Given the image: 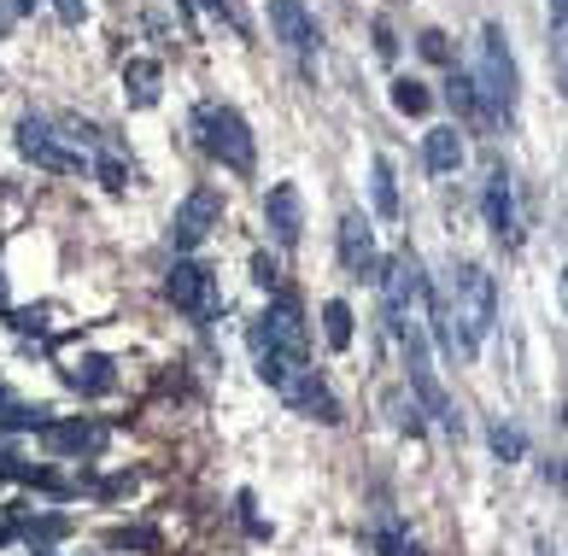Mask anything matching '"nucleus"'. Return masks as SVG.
<instances>
[{
    "label": "nucleus",
    "mask_w": 568,
    "mask_h": 556,
    "mask_svg": "<svg viewBox=\"0 0 568 556\" xmlns=\"http://www.w3.org/2000/svg\"><path fill=\"white\" fill-rule=\"evenodd\" d=\"M194 135L200 146L212 159H223L229 170H252V159H258V146H252V130H246V118L235 112V105H217V100H205L200 112H194Z\"/></svg>",
    "instance_id": "3"
},
{
    "label": "nucleus",
    "mask_w": 568,
    "mask_h": 556,
    "mask_svg": "<svg viewBox=\"0 0 568 556\" xmlns=\"http://www.w3.org/2000/svg\"><path fill=\"white\" fill-rule=\"evenodd\" d=\"M341 264L357 275V282H382V259H375V234H369V223L357 218V211H346L341 218Z\"/></svg>",
    "instance_id": "11"
},
{
    "label": "nucleus",
    "mask_w": 568,
    "mask_h": 556,
    "mask_svg": "<svg viewBox=\"0 0 568 556\" xmlns=\"http://www.w3.org/2000/svg\"><path fill=\"white\" fill-rule=\"evenodd\" d=\"M475 94H480V112H487V118H516V105H521V77H516L510 41H504V30H498V24L480 30Z\"/></svg>",
    "instance_id": "2"
},
{
    "label": "nucleus",
    "mask_w": 568,
    "mask_h": 556,
    "mask_svg": "<svg viewBox=\"0 0 568 556\" xmlns=\"http://www.w3.org/2000/svg\"><path fill=\"white\" fill-rule=\"evenodd\" d=\"M0 305H7V282H0Z\"/></svg>",
    "instance_id": "33"
},
{
    "label": "nucleus",
    "mask_w": 568,
    "mask_h": 556,
    "mask_svg": "<svg viewBox=\"0 0 568 556\" xmlns=\"http://www.w3.org/2000/svg\"><path fill=\"white\" fill-rule=\"evenodd\" d=\"M452 316V357H475L480 340L498 323V293L480 264H452V299H439Z\"/></svg>",
    "instance_id": "1"
},
{
    "label": "nucleus",
    "mask_w": 568,
    "mask_h": 556,
    "mask_svg": "<svg viewBox=\"0 0 568 556\" xmlns=\"http://www.w3.org/2000/svg\"><path fill=\"white\" fill-rule=\"evenodd\" d=\"M264 223H270V241H276L282 252L300 246V234H305V200H300V188L293 182H276L264 194Z\"/></svg>",
    "instance_id": "8"
},
{
    "label": "nucleus",
    "mask_w": 568,
    "mask_h": 556,
    "mask_svg": "<svg viewBox=\"0 0 568 556\" xmlns=\"http://www.w3.org/2000/svg\"><path fill=\"white\" fill-rule=\"evenodd\" d=\"M94 176L106 182L112 194H123V188H130V164H123V159H112V153H100V159H94Z\"/></svg>",
    "instance_id": "24"
},
{
    "label": "nucleus",
    "mask_w": 568,
    "mask_h": 556,
    "mask_svg": "<svg viewBox=\"0 0 568 556\" xmlns=\"http://www.w3.org/2000/svg\"><path fill=\"white\" fill-rule=\"evenodd\" d=\"M217 223H223V194H217V188H194V194L176 205V218H171V241H176V252H194Z\"/></svg>",
    "instance_id": "6"
},
{
    "label": "nucleus",
    "mask_w": 568,
    "mask_h": 556,
    "mask_svg": "<svg viewBox=\"0 0 568 556\" xmlns=\"http://www.w3.org/2000/svg\"><path fill=\"white\" fill-rule=\"evenodd\" d=\"M53 12L65 18V24H82V18H89V0H53Z\"/></svg>",
    "instance_id": "30"
},
{
    "label": "nucleus",
    "mask_w": 568,
    "mask_h": 556,
    "mask_svg": "<svg viewBox=\"0 0 568 556\" xmlns=\"http://www.w3.org/2000/svg\"><path fill=\"white\" fill-rule=\"evenodd\" d=\"M24 533H30V539H41V545H53L59 533H65V522H59V516H41V522H24Z\"/></svg>",
    "instance_id": "27"
},
{
    "label": "nucleus",
    "mask_w": 568,
    "mask_h": 556,
    "mask_svg": "<svg viewBox=\"0 0 568 556\" xmlns=\"http://www.w3.org/2000/svg\"><path fill=\"white\" fill-rule=\"evenodd\" d=\"M405 556H423V550H416V545H405Z\"/></svg>",
    "instance_id": "32"
},
{
    "label": "nucleus",
    "mask_w": 568,
    "mask_h": 556,
    "mask_svg": "<svg viewBox=\"0 0 568 556\" xmlns=\"http://www.w3.org/2000/svg\"><path fill=\"white\" fill-rule=\"evenodd\" d=\"M252 334L264 340V346H276V352H287V357H305L311 352V340H305V316H300V305L282 293L276 305H270L258 323H252Z\"/></svg>",
    "instance_id": "7"
},
{
    "label": "nucleus",
    "mask_w": 568,
    "mask_h": 556,
    "mask_svg": "<svg viewBox=\"0 0 568 556\" xmlns=\"http://www.w3.org/2000/svg\"><path fill=\"white\" fill-rule=\"evenodd\" d=\"M36 556H53V550H36Z\"/></svg>",
    "instance_id": "34"
},
{
    "label": "nucleus",
    "mask_w": 568,
    "mask_h": 556,
    "mask_svg": "<svg viewBox=\"0 0 568 556\" xmlns=\"http://www.w3.org/2000/svg\"><path fill=\"white\" fill-rule=\"evenodd\" d=\"M375 545H382V556H405V533H398V527L387 522L382 533H375Z\"/></svg>",
    "instance_id": "28"
},
{
    "label": "nucleus",
    "mask_w": 568,
    "mask_h": 556,
    "mask_svg": "<svg viewBox=\"0 0 568 556\" xmlns=\"http://www.w3.org/2000/svg\"><path fill=\"white\" fill-rule=\"evenodd\" d=\"M252 282H258V287H282V264L270 259V252H258V259H252Z\"/></svg>",
    "instance_id": "26"
},
{
    "label": "nucleus",
    "mask_w": 568,
    "mask_h": 556,
    "mask_svg": "<svg viewBox=\"0 0 568 556\" xmlns=\"http://www.w3.org/2000/svg\"><path fill=\"white\" fill-rule=\"evenodd\" d=\"M65 381H71L77 393H89V398L118 387V375H112V357H77L71 370H65Z\"/></svg>",
    "instance_id": "15"
},
{
    "label": "nucleus",
    "mask_w": 568,
    "mask_h": 556,
    "mask_svg": "<svg viewBox=\"0 0 568 556\" xmlns=\"http://www.w3.org/2000/svg\"><path fill=\"white\" fill-rule=\"evenodd\" d=\"M375 53H382V59L398 53V41H393V24H387V18H375Z\"/></svg>",
    "instance_id": "29"
},
{
    "label": "nucleus",
    "mask_w": 568,
    "mask_h": 556,
    "mask_svg": "<svg viewBox=\"0 0 568 556\" xmlns=\"http://www.w3.org/2000/svg\"><path fill=\"white\" fill-rule=\"evenodd\" d=\"M59 141H71V153H77V146H82V153H100V130H94V123H82V118L59 123Z\"/></svg>",
    "instance_id": "21"
},
{
    "label": "nucleus",
    "mask_w": 568,
    "mask_h": 556,
    "mask_svg": "<svg viewBox=\"0 0 568 556\" xmlns=\"http://www.w3.org/2000/svg\"><path fill=\"white\" fill-rule=\"evenodd\" d=\"M282 398L293 404V411H305V416H317V422H341V404H334V393L317 381V370H300L282 387Z\"/></svg>",
    "instance_id": "12"
},
{
    "label": "nucleus",
    "mask_w": 568,
    "mask_h": 556,
    "mask_svg": "<svg viewBox=\"0 0 568 556\" xmlns=\"http://www.w3.org/2000/svg\"><path fill=\"white\" fill-rule=\"evenodd\" d=\"M323 340L334 352L352 346V305H346V299H328V305H323Z\"/></svg>",
    "instance_id": "19"
},
{
    "label": "nucleus",
    "mask_w": 568,
    "mask_h": 556,
    "mask_svg": "<svg viewBox=\"0 0 568 556\" xmlns=\"http://www.w3.org/2000/svg\"><path fill=\"white\" fill-rule=\"evenodd\" d=\"M164 94V71H159V59H130L123 65V100L135 105V112H153Z\"/></svg>",
    "instance_id": "14"
},
{
    "label": "nucleus",
    "mask_w": 568,
    "mask_h": 556,
    "mask_svg": "<svg viewBox=\"0 0 568 556\" xmlns=\"http://www.w3.org/2000/svg\"><path fill=\"white\" fill-rule=\"evenodd\" d=\"M387 411H393V427H398V434H423V416H416V404H405V398H387Z\"/></svg>",
    "instance_id": "25"
},
{
    "label": "nucleus",
    "mask_w": 568,
    "mask_h": 556,
    "mask_svg": "<svg viewBox=\"0 0 568 556\" xmlns=\"http://www.w3.org/2000/svg\"><path fill=\"white\" fill-rule=\"evenodd\" d=\"M480 205H487V223L504 246H521V223H516V200H510V170L498 159L487 164V188H480Z\"/></svg>",
    "instance_id": "9"
},
{
    "label": "nucleus",
    "mask_w": 568,
    "mask_h": 556,
    "mask_svg": "<svg viewBox=\"0 0 568 556\" xmlns=\"http://www.w3.org/2000/svg\"><path fill=\"white\" fill-rule=\"evenodd\" d=\"M416 53H423V59H434V65H457V59H452V41H446V30H423V36H416Z\"/></svg>",
    "instance_id": "23"
},
{
    "label": "nucleus",
    "mask_w": 568,
    "mask_h": 556,
    "mask_svg": "<svg viewBox=\"0 0 568 556\" xmlns=\"http://www.w3.org/2000/svg\"><path fill=\"white\" fill-rule=\"evenodd\" d=\"M446 100H452L457 118H487L480 112V94H475V77L457 71V65H446Z\"/></svg>",
    "instance_id": "18"
},
{
    "label": "nucleus",
    "mask_w": 568,
    "mask_h": 556,
    "mask_svg": "<svg viewBox=\"0 0 568 556\" xmlns=\"http://www.w3.org/2000/svg\"><path fill=\"white\" fill-rule=\"evenodd\" d=\"M41 434H48V452L53 457H89V452H100L106 427H94V422H48Z\"/></svg>",
    "instance_id": "13"
},
{
    "label": "nucleus",
    "mask_w": 568,
    "mask_h": 556,
    "mask_svg": "<svg viewBox=\"0 0 568 556\" xmlns=\"http://www.w3.org/2000/svg\"><path fill=\"white\" fill-rule=\"evenodd\" d=\"M30 12V0H0V18H7V24H12V18H24Z\"/></svg>",
    "instance_id": "31"
},
{
    "label": "nucleus",
    "mask_w": 568,
    "mask_h": 556,
    "mask_svg": "<svg viewBox=\"0 0 568 556\" xmlns=\"http://www.w3.org/2000/svg\"><path fill=\"white\" fill-rule=\"evenodd\" d=\"M270 24H276V41L287 53H300V59H311L317 53V24H311V12H305V0H270Z\"/></svg>",
    "instance_id": "10"
},
{
    "label": "nucleus",
    "mask_w": 568,
    "mask_h": 556,
    "mask_svg": "<svg viewBox=\"0 0 568 556\" xmlns=\"http://www.w3.org/2000/svg\"><path fill=\"white\" fill-rule=\"evenodd\" d=\"M493 452H498L504 463L528 452V439H521V427H510V422H493Z\"/></svg>",
    "instance_id": "22"
},
{
    "label": "nucleus",
    "mask_w": 568,
    "mask_h": 556,
    "mask_svg": "<svg viewBox=\"0 0 568 556\" xmlns=\"http://www.w3.org/2000/svg\"><path fill=\"white\" fill-rule=\"evenodd\" d=\"M18 153H24L30 164H41V170H59V176H82V153H71L65 141H59V130L48 118H24L18 123Z\"/></svg>",
    "instance_id": "4"
},
{
    "label": "nucleus",
    "mask_w": 568,
    "mask_h": 556,
    "mask_svg": "<svg viewBox=\"0 0 568 556\" xmlns=\"http://www.w3.org/2000/svg\"><path fill=\"white\" fill-rule=\"evenodd\" d=\"M423 159H428L434 176H452V170L463 164V141H457V130H428V141H423Z\"/></svg>",
    "instance_id": "16"
},
{
    "label": "nucleus",
    "mask_w": 568,
    "mask_h": 556,
    "mask_svg": "<svg viewBox=\"0 0 568 556\" xmlns=\"http://www.w3.org/2000/svg\"><path fill=\"white\" fill-rule=\"evenodd\" d=\"M369 200H375V218H398V182H393V164L387 159H375L369 164Z\"/></svg>",
    "instance_id": "17"
},
{
    "label": "nucleus",
    "mask_w": 568,
    "mask_h": 556,
    "mask_svg": "<svg viewBox=\"0 0 568 556\" xmlns=\"http://www.w3.org/2000/svg\"><path fill=\"white\" fill-rule=\"evenodd\" d=\"M393 105H398V112H405V118H428L434 94H428V89H423V82H416V77H398V82H393Z\"/></svg>",
    "instance_id": "20"
},
{
    "label": "nucleus",
    "mask_w": 568,
    "mask_h": 556,
    "mask_svg": "<svg viewBox=\"0 0 568 556\" xmlns=\"http://www.w3.org/2000/svg\"><path fill=\"white\" fill-rule=\"evenodd\" d=\"M164 293H171V305L176 311H187V316H200V323H212L217 316V275L205 270V264H194V259H176V270H171V282H164Z\"/></svg>",
    "instance_id": "5"
}]
</instances>
